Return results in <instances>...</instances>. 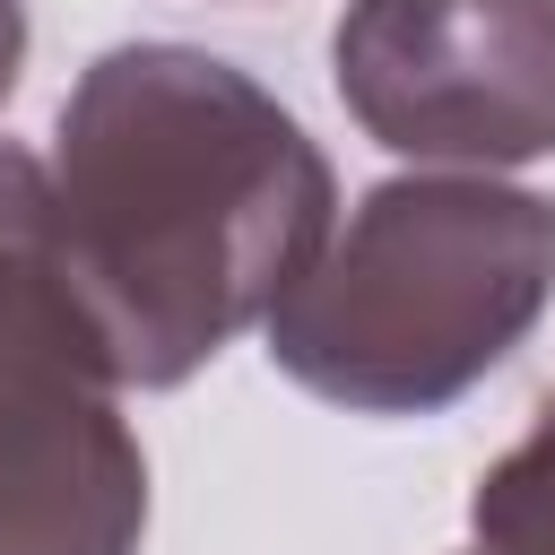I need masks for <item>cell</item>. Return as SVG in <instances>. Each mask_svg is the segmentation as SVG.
<instances>
[{"instance_id":"5","label":"cell","mask_w":555,"mask_h":555,"mask_svg":"<svg viewBox=\"0 0 555 555\" xmlns=\"http://www.w3.org/2000/svg\"><path fill=\"white\" fill-rule=\"evenodd\" d=\"M468 529H477L486 555H555V399H546V416L477 477Z\"/></svg>"},{"instance_id":"7","label":"cell","mask_w":555,"mask_h":555,"mask_svg":"<svg viewBox=\"0 0 555 555\" xmlns=\"http://www.w3.org/2000/svg\"><path fill=\"white\" fill-rule=\"evenodd\" d=\"M477 555H486V546H477Z\"/></svg>"},{"instance_id":"1","label":"cell","mask_w":555,"mask_h":555,"mask_svg":"<svg viewBox=\"0 0 555 555\" xmlns=\"http://www.w3.org/2000/svg\"><path fill=\"white\" fill-rule=\"evenodd\" d=\"M330 156L234 61L113 43L52 130V217L130 390L191 382L330 243Z\"/></svg>"},{"instance_id":"4","label":"cell","mask_w":555,"mask_h":555,"mask_svg":"<svg viewBox=\"0 0 555 555\" xmlns=\"http://www.w3.org/2000/svg\"><path fill=\"white\" fill-rule=\"evenodd\" d=\"M330 69L364 139L408 165L555 156V0H347Z\"/></svg>"},{"instance_id":"6","label":"cell","mask_w":555,"mask_h":555,"mask_svg":"<svg viewBox=\"0 0 555 555\" xmlns=\"http://www.w3.org/2000/svg\"><path fill=\"white\" fill-rule=\"evenodd\" d=\"M17 69H26V0H0V104H9Z\"/></svg>"},{"instance_id":"2","label":"cell","mask_w":555,"mask_h":555,"mask_svg":"<svg viewBox=\"0 0 555 555\" xmlns=\"http://www.w3.org/2000/svg\"><path fill=\"white\" fill-rule=\"evenodd\" d=\"M555 304V199L494 173H399L278 295L269 364L347 416H442Z\"/></svg>"},{"instance_id":"3","label":"cell","mask_w":555,"mask_h":555,"mask_svg":"<svg viewBox=\"0 0 555 555\" xmlns=\"http://www.w3.org/2000/svg\"><path fill=\"white\" fill-rule=\"evenodd\" d=\"M121 390L61 251L52 165L0 139V555H139L147 451Z\"/></svg>"}]
</instances>
